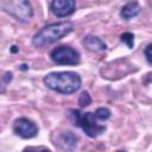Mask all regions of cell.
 <instances>
[{"mask_svg":"<svg viewBox=\"0 0 152 152\" xmlns=\"http://www.w3.org/2000/svg\"><path fill=\"white\" fill-rule=\"evenodd\" d=\"M20 69H21V70H26V69H27V65H25V64H23V65L20 66Z\"/></svg>","mask_w":152,"mask_h":152,"instance_id":"17","label":"cell"},{"mask_svg":"<svg viewBox=\"0 0 152 152\" xmlns=\"http://www.w3.org/2000/svg\"><path fill=\"white\" fill-rule=\"evenodd\" d=\"M78 138L72 132H64L58 138V145L63 150H74L77 146Z\"/></svg>","mask_w":152,"mask_h":152,"instance_id":"8","label":"cell"},{"mask_svg":"<svg viewBox=\"0 0 152 152\" xmlns=\"http://www.w3.org/2000/svg\"><path fill=\"white\" fill-rule=\"evenodd\" d=\"M97 118L95 116L94 113H86L81 116V122H80V127H82V129L84 131V133L90 137V138H95L99 134H101L102 132H104L106 127L103 125H100L97 122Z\"/></svg>","mask_w":152,"mask_h":152,"instance_id":"5","label":"cell"},{"mask_svg":"<svg viewBox=\"0 0 152 152\" xmlns=\"http://www.w3.org/2000/svg\"><path fill=\"white\" fill-rule=\"evenodd\" d=\"M140 5L137 2V1H131L128 4H126L122 8H121V12H120V15L126 19V20H129L131 18L133 17H137L140 12Z\"/></svg>","mask_w":152,"mask_h":152,"instance_id":"10","label":"cell"},{"mask_svg":"<svg viewBox=\"0 0 152 152\" xmlns=\"http://www.w3.org/2000/svg\"><path fill=\"white\" fill-rule=\"evenodd\" d=\"M91 102V97L89 95V93L87 91H83L81 95H80V99H78V104L81 107H86V106H89Z\"/></svg>","mask_w":152,"mask_h":152,"instance_id":"14","label":"cell"},{"mask_svg":"<svg viewBox=\"0 0 152 152\" xmlns=\"http://www.w3.org/2000/svg\"><path fill=\"white\" fill-rule=\"evenodd\" d=\"M71 31H72V24L70 21L50 24V25L44 26L42 30H39L34 34L32 43L37 48H43V46L50 45L59 40L61 38H63Z\"/></svg>","mask_w":152,"mask_h":152,"instance_id":"2","label":"cell"},{"mask_svg":"<svg viewBox=\"0 0 152 152\" xmlns=\"http://www.w3.org/2000/svg\"><path fill=\"white\" fill-rule=\"evenodd\" d=\"M95 116H96L99 120H107V119L110 116V110H109L108 108L101 107V108H99V109L95 112Z\"/></svg>","mask_w":152,"mask_h":152,"instance_id":"13","label":"cell"},{"mask_svg":"<svg viewBox=\"0 0 152 152\" xmlns=\"http://www.w3.org/2000/svg\"><path fill=\"white\" fill-rule=\"evenodd\" d=\"M11 51H12V52H17V51H18V48H17L15 45H13V46L11 48Z\"/></svg>","mask_w":152,"mask_h":152,"instance_id":"16","label":"cell"},{"mask_svg":"<svg viewBox=\"0 0 152 152\" xmlns=\"http://www.w3.org/2000/svg\"><path fill=\"white\" fill-rule=\"evenodd\" d=\"M69 116H70V119H71V121H72V125L74 126H76V127H80V122H81V113L78 112V110H76V109H70L69 110Z\"/></svg>","mask_w":152,"mask_h":152,"instance_id":"11","label":"cell"},{"mask_svg":"<svg viewBox=\"0 0 152 152\" xmlns=\"http://www.w3.org/2000/svg\"><path fill=\"white\" fill-rule=\"evenodd\" d=\"M151 48H152V45L148 44L145 48V50H144V55H145V57H146V59H147L148 63H151Z\"/></svg>","mask_w":152,"mask_h":152,"instance_id":"15","label":"cell"},{"mask_svg":"<svg viewBox=\"0 0 152 152\" xmlns=\"http://www.w3.org/2000/svg\"><path fill=\"white\" fill-rule=\"evenodd\" d=\"M27 150H37V148H27ZM38 150H48L46 147H38Z\"/></svg>","mask_w":152,"mask_h":152,"instance_id":"18","label":"cell"},{"mask_svg":"<svg viewBox=\"0 0 152 152\" xmlns=\"http://www.w3.org/2000/svg\"><path fill=\"white\" fill-rule=\"evenodd\" d=\"M75 7H76L75 0H52L51 2V11L58 18H63L72 14Z\"/></svg>","mask_w":152,"mask_h":152,"instance_id":"7","label":"cell"},{"mask_svg":"<svg viewBox=\"0 0 152 152\" xmlns=\"http://www.w3.org/2000/svg\"><path fill=\"white\" fill-rule=\"evenodd\" d=\"M0 8L21 23H27L33 15L28 0H0Z\"/></svg>","mask_w":152,"mask_h":152,"instance_id":"3","label":"cell"},{"mask_svg":"<svg viewBox=\"0 0 152 152\" xmlns=\"http://www.w3.org/2000/svg\"><path fill=\"white\" fill-rule=\"evenodd\" d=\"M121 40H122L129 49H132L133 45H134V36H133L131 32H125V33H122V34H121Z\"/></svg>","mask_w":152,"mask_h":152,"instance_id":"12","label":"cell"},{"mask_svg":"<svg viewBox=\"0 0 152 152\" xmlns=\"http://www.w3.org/2000/svg\"><path fill=\"white\" fill-rule=\"evenodd\" d=\"M13 131L17 135L24 138V139H30L37 135L38 133V127L36 124L26 118H20L15 120L13 125Z\"/></svg>","mask_w":152,"mask_h":152,"instance_id":"6","label":"cell"},{"mask_svg":"<svg viewBox=\"0 0 152 152\" xmlns=\"http://www.w3.org/2000/svg\"><path fill=\"white\" fill-rule=\"evenodd\" d=\"M83 45L88 50H90V51H103L107 48V45L104 44V42H102L100 38L94 37V36H87V37H84Z\"/></svg>","mask_w":152,"mask_h":152,"instance_id":"9","label":"cell"},{"mask_svg":"<svg viewBox=\"0 0 152 152\" xmlns=\"http://www.w3.org/2000/svg\"><path fill=\"white\" fill-rule=\"evenodd\" d=\"M51 59L59 65H76L80 63V53L71 46H58L53 49L50 53Z\"/></svg>","mask_w":152,"mask_h":152,"instance_id":"4","label":"cell"},{"mask_svg":"<svg viewBox=\"0 0 152 152\" xmlns=\"http://www.w3.org/2000/svg\"><path fill=\"white\" fill-rule=\"evenodd\" d=\"M44 83L51 90L61 94H72L81 87V78L72 71H55L44 77Z\"/></svg>","mask_w":152,"mask_h":152,"instance_id":"1","label":"cell"}]
</instances>
